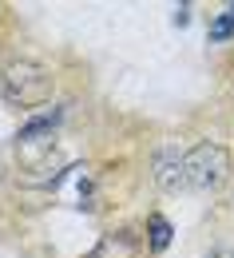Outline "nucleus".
Returning <instances> with one entry per match:
<instances>
[{"mask_svg": "<svg viewBox=\"0 0 234 258\" xmlns=\"http://www.w3.org/2000/svg\"><path fill=\"white\" fill-rule=\"evenodd\" d=\"M0 96H4V103L20 107V111L44 107L52 99V72L40 60H12L0 72Z\"/></svg>", "mask_w": 234, "mask_h": 258, "instance_id": "nucleus-1", "label": "nucleus"}, {"mask_svg": "<svg viewBox=\"0 0 234 258\" xmlns=\"http://www.w3.org/2000/svg\"><path fill=\"white\" fill-rule=\"evenodd\" d=\"M183 171H187V187L214 191V187H222L226 175H230V151H226L222 143H214V139H202V143H195V147L183 155Z\"/></svg>", "mask_w": 234, "mask_h": 258, "instance_id": "nucleus-2", "label": "nucleus"}, {"mask_svg": "<svg viewBox=\"0 0 234 258\" xmlns=\"http://www.w3.org/2000/svg\"><path fill=\"white\" fill-rule=\"evenodd\" d=\"M155 183H159L163 191H175L179 183H187V171H183V151L163 147V151L155 155Z\"/></svg>", "mask_w": 234, "mask_h": 258, "instance_id": "nucleus-3", "label": "nucleus"}, {"mask_svg": "<svg viewBox=\"0 0 234 258\" xmlns=\"http://www.w3.org/2000/svg\"><path fill=\"white\" fill-rule=\"evenodd\" d=\"M147 230H151V246H155V250H167L171 246V234H175V230H171V223L163 215H151V219H147Z\"/></svg>", "mask_w": 234, "mask_h": 258, "instance_id": "nucleus-4", "label": "nucleus"}, {"mask_svg": "<svg viewBox=\"0 0 234 258\" xmlns=\"http://www.w3.org/2000/svg\"><path fill=\"white\" fill-rule=\"evenodd\" d=\"M230 36H234V16H230V12H222V16L210 24V40L222 44V40H230Z\"/></svg>", "mask_w": 234, "mask_h": 258, "instance_id": "nucleus-5", "label": "nucleus"}]
</instances>
